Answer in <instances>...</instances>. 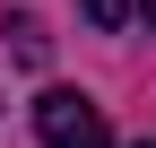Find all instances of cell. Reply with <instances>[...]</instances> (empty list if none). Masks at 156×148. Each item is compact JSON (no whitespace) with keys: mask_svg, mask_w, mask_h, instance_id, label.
I'll return each instance as SVG.
<instances>
[{"mask_svg":"<svg viewBox=\"0 0 156 148\" xmlns=\"http://www.w3.org/2000/svg\"><path fill=\"white\" fill-rule=\"evenodd\" d=\"M122 17H130V0H87V26H104V35H113Z\"/></svg>","mask_w":156,"mask_h":148,"instance_id":"3","label":"cell"},{"mask_svg":"<svg viewBox=\"0 0 156 148\" xmlns=\"http://www.w3.org/2000/svg\"><path fill=\"white\" fill-rule=\"evenodd\" d=\"M9 44H17V61H26V70H44V61H52V35H44V17H35V9H17V17H9Z\"/></svg>","mask_w":156,"mask_h":148,"instance_id":"2","label":"cell"},{"mask_svg":"<svg viewBox=\"0 0 156 148\" xmlns=\"http://www.w3.org/2000/svg\"><path fill=\"white\" fill-rule=\"evenodd\" d=\"M35 131H44V148H113L104 105H95V96H78V87H44V105H35Z\"/></svg>","mask_w":156,"mask_h":148,"instance_id":"1","label":"cell"},{"mask_svg":"<svg viewBox=\"0 0 156 148\" xmlns=\"http://www.w3.org/2000/svg\"><path fill=\"white\" fill-rule=\"evenodd\" d=\"M139 17H147V26H156V0H139Z\"/></svg>","mask_w":156,"mask_h":148,"instance_id":"4","label":"cell"},{"mask_svg":"<svg viewBox=\"0 0 156 148\" xmlns=\"http://www.w3.org/2000/svg\"><path fill=\"white\" fill-rule=\"evenodd\" d=\"M147 148H156V139H147Z\"/></svg>","mask_w":156,"mask_h":148,"instance_id":"5","label":"cell"}]
</instances>
